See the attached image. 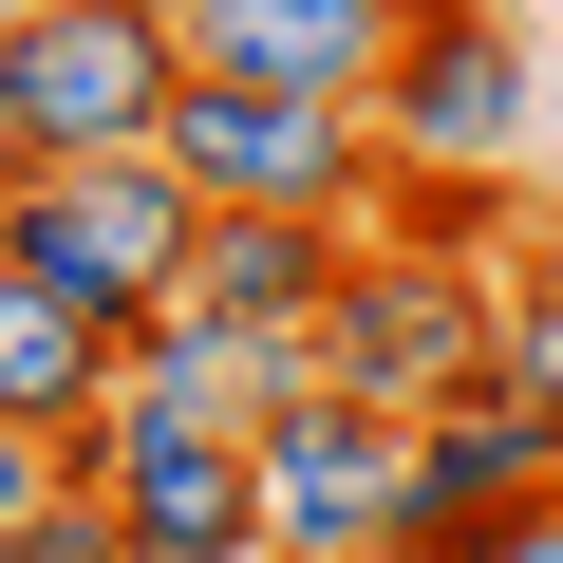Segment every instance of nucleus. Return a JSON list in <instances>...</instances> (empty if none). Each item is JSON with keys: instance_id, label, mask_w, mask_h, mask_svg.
<instances>
[{"instance_id": "f8f14e48", "label": "nucleus", "mask_w": 563, "mask_h": 563, "mask_svg": "<svg viewBox=\"0 0 563 563\" xmlns=\"http://www.w3.org/2000/svg\"><path fill=\"white\" fill-rule=\"evenodd\" d=\"M376 244H451V263H507L526 244V169H376V207H357Z\"/></svg>"}, {"instance_id": "9b49d317", "label": "nucleus", "mask_w": 563, "mask_h": 563, "mask_svg": "<svg viewBox=\"0 0 563 563\" xmlns=\"http://www.w3.org/2000/svg\"><path fill=\"white\" fill-rule=\"evenodd\" d=\"M95 395H113V320L57 301L38 263H0V413L57 451V432H95Z\"/></svg>"}, {"instance_id": "2eb2a0df", "label": "nucleus", "mask_w": 563, "mask_h": 563, "mask_svg": "<svg viewBox=\"0 0 563 563\" xmlns=\"http://www.w3.org/2000/svg\"><path fill=\"white\" fill-rule=\"evenodd\" d=\"M451 563H563V488H544V507H507V526H488V544H451Z\"/></svg>"}, {"instance_id": "20e7f679", "label": "nucleus", "mask_w": 563, "mask_h": 563, "mask_svg": "<svg viewBox=\"0 0 563 563\" xmlns=\"http://www.w3.org/2000/svg\"><path fill=\"white\" fill-rule=\"evenodd\" d=\"M357 132H376V169H526L544 38L507 20V0H395V57H376Z\"/></svg>"}, {"instance_id": "ddd939ff", "label": "nucleus", "mask_w": 563, "mask_h": 563, "mask_svg": "<svg viewBox=\"0 0 563 563\" xmlns=\"http://www.w3.org/2000/svg\"><path fill=\"white\" fill-rule=\"evenodd\" d=\"M507 395L563 413V244H507Z\"/></svg>"}, {"instance_id": "423d86ee", "label": "nucleus", "mask_w": 563, "mask_h": 563, "mask_svg": "<svg viewBox=\"0 0 563 563\" xmlns=\"http://www.w3.org/2000/svg\"><path fill=\"white\" fill-rule=\"evenodd\" d=\"M151 151L188 169V207H339V225L376 207V132H357V113H320V95H244V76H188Z\"/></svg>"}, {"instance_id": "a211bd4d", "label": "nucleus", "mask_w": 563, "mask_h": 563, "mask_svg": "<svg viewBox=\"0 0 563 563\" xmlns=\"http://www.w3.org/2000/svg\"><path fill=\"white\" fill-rule=\"evenodd\" d=\"M376 563H413V544H376Z\"/></svg>"}, {"instance_id": "f3484780", "label": "nucleus", "mask_w": 563, "mask_h": 563, "mask_svg": "<svg viewBox=\"0 0 563 563\" xmlns=\"http://www.w3.org/2000/svg\"><path fill=\"white\" fill-rule=\"evenodd\" d=\"M0 563H20V507H0Z\"/></svg>"}, {"instance_id": "f257e3e1", "label": "nucleus", "mask_w": 563, "mask_h": 563, "mask_svg": "<svg viewBox=\"0 0 563 563\" xmlns=\"http://www.w3.org/2000/svg\"><path fill=\"white\" fill-rule=\"evenodd\" d=\"M320 339V395H357V413H451V395H488L507 376V263H451V244H376L357 225V263H339V301L301 320Z\"/></svg>"}, {"instance_id": "f03ea898", "label": "nucleus", "mask_w": 563, "mask_h": 563, "mask_svg": "<svg viewBox=\"0 0 563 563\" xmlns=\"http://www.w3.org/2000/svg\"><path fill=\"white\" fill-rule=\"evenodd\" d=\"M188 95L169 0H0V169H57V151H151Z\"/></svg>"}, {"instance_id": "1a4fd4ad", "label": "nucleus", "mask_w": 563, "mask_h": 563, "mask_svg": "<svg viewBox=\"0 0 563 563\" xmlns=\"http://www.w3.org/2000/svg\"><path fill=\"white\" fill-rule=\"evenodd\" d=\"M169 38H188V76H244V95H320V113H357L376 57H395V0H169Z\"/></svg>"}, {"instance_id": "4468645a", "label": "nucleus", "mask_w": 563, "mask_h": 563, "mask_svg": "<svg viewBox=\"0 0 563 563\" xmlns=\"http://www.w3.org/2000/svg\"><path fill=\"white\" fill-rule=\"evenodd\" d=\"M20 563H132V526H113V488H76V470H38V507H20Z\"/></svg>"}, {"instance_id": "7ed1b4c3", "label": "nucleus", "mask_w": 563, "mask_h": 563, "mask_svg": "<svg viewBox=\"0 0 563 563\" xmlns=\"http://www.w3.org/2000/svg\"><path fill=\"white\" fill-rule=\"evenodd\" d=\"M0 263H38L57 301H95L113 339L151 301H188V169L169 151H57V169H0Z\"/></svg>"}, {"instance_id": "0eeeda50", "label": "nucleus", "mask_w": 563, "mask_h": 563, "mask_svg": "<svg viewBox=\"0 0 563 563\" xmlns=\"http://www.w3.org/2000/svg\"><path fill=\"white\" fill-rule=\"evenodd\" d=\"M244 470H263V544H339V563H376V544L413 526V432L357 413V395H282V413H244Z\"/></svg>"}, {"instance_id": "6e6552de", "label": "nucleus", "mask_w": 563, "mask_h": 563, "mask_svg": "<svg viewBox=\"0 0 563 563\" xmlns=\"http://www.w3.org/2000/svg\"><path fill=\"white\" fill-rule=\"evenodd\" d=\"M544 488H563V413L488 376V395L413 413V526H395V544H413V563H451V544H488V526H507V507H544Z\"/></svg>"}, {"instance_id": "39448f33", "label": "nucleus", "mask_w": 563, "mask_h": 563, "mask_svg": "<svg viewBox=\"0 0 563 563\" xmlns=\"http://www.w3.org/2000/svg\"><path fill=\"white\" fill-rule=\"evenodd\" d=\"M57 470L113 488L132 563H244V544H263V470H244V432H188V413L95 395V432H57Z\"/></svg>"}, {"instance_id": "dca6fc26", "label": "nucleus", "mask_w": 563, "mask_h": 563, "mask_svg": "<svg viewBox=\"0 0 563 563\" xmlns=\"http://www.w3.org/2000/svg\"><path fill=\"white\" fill-rule=\"evenodd\" d=\"M38 470H57V451H38L20 413H0V507H38Z\"/></svg>"}, {"instance_id": "9d476101", "label": "nucleus", "mask_w": 563, "mask_h": 563, "mask_svg": "<svg viewBox=\"0 0 563 563\" xmlns=\"http://www.w3.org/2000/svg\"><path fill=\"white\" fill-rule=\"evenodd\" d=\"M339 263H357L339 207H188V301L244 320V339H301L339 301Z\"/></svg>"}]
</instances>
